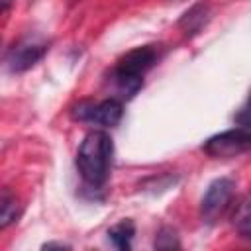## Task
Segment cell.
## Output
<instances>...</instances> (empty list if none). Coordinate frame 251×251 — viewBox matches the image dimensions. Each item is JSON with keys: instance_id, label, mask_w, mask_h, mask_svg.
<instances>
[{"instance_id": "cell-1", "label": "cell", "mask_w": 251, "mask_h": 251, "mask_svg": "<svg viewBox=\"0 0 251 251\" xmlns=\"http://www.w3.org/2000/svg\"><path fill=\"white\" fill-rule=\"evenodd\" d=\"M112 155H114V143L106 131L94 129L84 135L76 153V169L88 186L100 188L108 180Z\"/></svg>"}, {"instance_id": "cell-3", "label": "cell", "mask_w": 251, "mask_h": 251, "mask_svg": "<svg viewBox=\"0 0 251 251\" xmlns=\"http://www.w3.org/2000/svg\"><path fill=\"white\" fill-rule=\"evenodd\" d=\"M73 118L78 122L94 124L100 127H114L120 124L124 116V106L118 98H106L100 102L82 100L73 108Z\"/></svg>"}, {"instance_id": "cell-7", "label": "cell", "mask_w": 251, "mask_h": 251, "mask_svg": "<svg viewBox=\"0 0 251 251\" xmlns=\"http://www.w3.org/2000/svg\"><path fill=\"white\" fill-rule=\"evenodd\" d=\"M208 20H210V4L208 2H198L182 14V18L178 20V27L186 35H194L208 24Z\"/></svg>"}, {"instance_id": "cell-11", "label": "cell", "mask_w": 251, "mask_h": 251, "mask_svg": "<svg viewBox=\"0 0 251 251\" xmlns=\"http://www.w3.org/2000/svg\"><path fill=\"white\" fill-rule=\"evenodd\" d=\"M155 247L157 249H173V247H180V243H178L176 233L171 227H163L155 237Z\"/></svg>"}, {"instance_id": "cell-5", "label": "cell", "mask_w": 251, "mask_h": 251, "mask_svg": "<svg viewBox=\"0 0 251 251\" xmlns=\"http://www.w3.org/2000/svg\"><path fill=\"white\" fill-rule=\"evenodd\" d=\"M233 192H235V184H233L231 178H226V176L224 178H216L208 186V190H206V194H204V198L200 202L202 220L206 224H216L227 212V208L231 206Z\"/></svg>"}, {"instance_id": "cell-9", "label": "cell", "mask_w": 251, "mask_h": 251, "mask_svg": "<svg viewBox=\"0 0 251 251\" xmlns=\"http://www.w3.org/2000/svg\"><path fill=\"white\" fill-rule=\"evenodd\" d=\"M18 216V200L16 194L6 188L0 186V229L6 227L8 224H12Z\"/></svg>"}, {"instance_id": "cell-10", "label": "cell", "mask_w": 251, "mask_h": 251, "mask_svg": "<svg viewBox=\"0 0 251 251\" xmlns=\"http://www.w3.org/2000/svg\"><path fill=\"white\" fill-rule=\"evenodd\" d=\"M233 226L237 233L245 239H249L251 233V210H249V196H243L237 202V208L233 212Z\"/></svg>"}, {"instance_id": "cell-4", "label": "cell", "mask_w": 251, "mask_h": 251, "mask_svg": "<svg viewBox=\"0 0 251 251\" xmlns=\"http://www.w3.org/2000/svg\"><path fill=\"white\" fill-rule=\"evenodd\" d=\"M251 145V135L247 127H235L212 135L202 145V151L214 159H231L245 153Z\"/></svg>"}, {"instance_id": "cell-8", "label": "cell", "mask_w": 251, "mask_h": 251, "mask_svg": "<svg viewBox=\"0 0 251 251\" xmlns=\"http://www.w3.org/2000/svg\"><path fill=\"white\" fill-rule=\"evenodd\" d=\"M133 235H135V224L131 220H122L108 229V239L112 241V245H116L118 249H124V251H127L131 247Z\"/></svg>"}, {"instance_id": "cell-6", "label": "cell", "mask_w": 251, "mask_h": 251, "mask_svg": "<svg viewBox=\"0 0 251 251\" xmlns=\"http://www.w3.org/2000/svg\"><path fill=\"white\" fill-rule=\"evenodd\" d=\"M47 43L45 41H35V39H25L18 43L6 57V65L12 73H24L31 69L45 53H47Z\"/></svg>"}, {"instance_id": "cell-12", "label": "cell", "mask_w": 251, "mask_h": 251, "mask_svg": "<svg viewBox=\"0 0 251 251\" xmlns=\"http://www.w3.org/2000/svg\"><path fill=\"white\" fill-rule=\"evenodd\" d=\"M12 4H14V0H0V14H2V12H6Z\"/></svg>"}, {"instance_id": "cell-2", "label": "cell", "mask_w": 251, "mask_h": 251, "mask_svg": "<svg viewBox=\"0 0 251 251\" xmlns=\"http://www.w3.org/2000/svg\"><path fill=\"white\" fill-rule=\"evenodd\" d=\"M157 59L159 53L155 45L135 47L127 51L124 57H120V61L112 71V78L124 98H131L143 86V76L157 63Z\"/></svg>"}]
</instances>
